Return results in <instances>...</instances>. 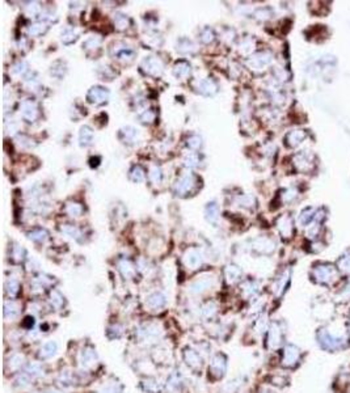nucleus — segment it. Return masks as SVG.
Instances as JSON below:
<instances>
[{
    "instance_id": "20e7f679",
    "label": "nucleus",
    "mask_w": 350,
    "mask_h": 393,
    "mask_svg": "<svg viewBox=\"0 0 350 393\" xmlns=\"http://www.w3.org/2000/svg\"><path fill=\"white\" fill-rule=\"evenodd\" d=\"M272 53H269V51H260V53H256V54L251 55V57L247 59V66L251 68L252 71L261 72L272 65Z\"/></svg>"
},
{
    "instance_id": "6e6552de",
    "label": "nucleus",
    "mask_w": 350,
    "mask_h": 393,
    "mask_svg": "<svg viewBox=\"0 0 350 393\" xmlns=\"http://www.w3.org/2000/svg\"><path fill=\"white\" fill-rule=\"evenodd\" d=\"M20 114L27 122H36L40 117V106L34 100L27 98L20 104Z\"/></svg>"
},
{
    "instance_id": "58836bf2",
    "label": "nucleus",
    "mask_w": 350,
    "mask_h": 393,
    "mask_svg": "<svg viewBox=\"0 0 350 393\" xmlns=\"http://www.w3.org/2000/svg\"><path fill=\"white\" fill-rule=\"evenodd\" d=\"M316 218V213L313 210L312 207H308L306 210H303L299 217V223L303 227H309V224L312 223Z\"/></svg>"
},
{
    "instance_id": "2eb2a0df",
    "label": "nucleus",
    "mask_w": 350,
    "mask_h": 393,
    "mask_svg": "<svg viewBox=\"0 0 350 393\" xmlns=\"http://www.w3.org/2000/svg\"><path fill=\"white\" fill-rule=\"evenodd\" d=\"M214 282L215 279L213 278L211 275H202V277H200V278L196 279V281L192 283L189 290H191L192 294L201 295L208 291V290H210V288L214 286Z\"/></svg>"
},
{
    "instance_id": "603ef678",
    "label": "nucleus",
    "mask_w": 350,
    "mask_h": 393,
    "mask_svg": "<svg viewBox=\"0 0 350 393\" xmlns=\"http://www.w3.org/2000/svg\"><path fill=\"white\" fill-rule=\"evenodd\" d=\"M217 304L214 302H208L202 307V316L205 319H213L217 315Z\"/></svg>"
},
{
    "instance_id": "4c0bfd02",
    "label": "nucleus",
    "mask_w": 350,
    "mask_h": 393,
    "mask_svg": "<svg viewBox=\"0 0 350 393\" xmlns=\"http://www.w3.org/2000/svg\"><path fill=\"white\" fill-rule=\"evenodd\" d=\"M130 180L135 183H140L146 180V170L142 165H134L130 169Z\"/></svg>"
},
{
    "instance_id": "a211bd4d",
    "label": "nucleus",
    "mask_w": 350,
    "mask_h": 393,
    "mask_svg": "<svg viewBox=\"0 0 350 393\" xmlns=\"http://www.w3.org/2000/svg\"><path fill=\"white\" fill-rule=\"evenodd\" d=\"M184 359H185L188 366L191 367L192 369H194V371H198V369L202 368V364H204V359L200 355V352L197 350L191 349V347H187V349L184 350Z\"/></svg>"
},
{
    "instance_id": "f3484780",
    "label": "nucleus",
    "mask_w": 350,
    "mask_h": 393,
    "mask_svg": "<svg viewBox=\"0 0 350 393\" xmlns=\"http://www.w3.org/2000/svg\"><path fill=\"white\" fill-rule=\"evenodd\" d=\"M252 249L260 254H272L275 251V243L269 238H257L252 241Z\"/></svg>"
},
{
    "instance_id": "aec40b11",
    "label": "nucleus",
    "mask_w": 350,
    "mask_h": 393,
    "mask_svg": "<svg viewBox=\"0 0 350 393\" xmlns=\"http://www.w3.org/2000/svg\"><path fill=\"white\" fill-rule=\"evenodd\" d=\"M277 227H278L279 234L282 235V238L290 239L294 232V222H292L290 215H282L277 222Z\"/></svg>"
},
{
    "instance_id": "2f4dec72",
    "label": "nucleus",
    "mask_w": 350,
    "mask_h": 393,
    "mask_svg": "<svg viewBox=\"0 0 350 393\" xmlns=\"http://www.w3.org/2000/svg\"><path fill=\"white\" fill-rule=\"evenodd\" d=\"M28 238L31 239L32 241H34V243H37V244H45L50 238V235L45 228L38 227L32 230L31 232H28Z\"/></svg>"
},
{
    "instance_id": "6e6d98bb",
    "label": "nucleus",
    "mask_w": 350,
    "mask_h": 393,
    "mask_svg": "<svg viewBox=\"0 0 350 393\" xmlns=\"http://www.w3.org/2000/svg\"><path fill=\"white\" fill-rule=\"evenodd\" d=\"M337 268L341 271L350 273V252H346V253L341 256L340 260L337 261Z\"/></svg>"
},
{
    "instance_id": "dca6fc26",
    "label": "nucleus",
    "mask_w": 350,
    "mask_h": 393,
    "mask_svg": "<svg viewBox=\"0 0 350 393\" xmlns=\"http://www.w3.org/2000/svg\"><path fill=\"white\" fill-rule=\"evenodd\" d=\"M196 89L198 93H201L202 96H214L217 95L218 92V84L214 79L211 78H205L200 79L196 82Z\"/></svg>"
},
{
    "instance_id": "6ab92c4d",
    "label": "nucleus",
    "mask_w": 350,
    "mask_h": 393,
    "mask_svg": "<svg viewBox=\"0 0 350 393\" xmlns=\"http://www.w3.org/2000/svg\"><path fill=\"white\" fill-rule=\"evenodd\" d=\"M97 363V354L93 347H84L80 352V364L83 368H93Z\"/></svg>"
},
{
    "instance_id": "9d476101",
    "label": "nucleus",
    "mask_w": 350,
    "mask_h": 393,
    "mask_svg": "<svg viewBox=\"0 0 350 393\" xmlns=\"http://www.w3.org/2000/svg\"><path fill=\"white\" fill-rule=\"evenodd\" d=\"M294 165L299 172H309L315 168V156L309 151H302L294 156Z\"/></svg>"
},
{
    "instance_id": "393cba45",
    "label": "nucleus",
    "mask_w": 350,
    "mask_h": 393,
    "mask_svg": "<svg viewBox=\"0 0 350 393\" xmlns=\"http://www.w3.org/2000/svg\"><path fill=\"white\" fill-rule=\"evenodd\" d=\"M219 215H221V211H219V206H218L217 202H209L205 207V219L209 222L210 224H217L218 221H219Z\"/></svg>"
},
{
    "instance_id": "b1692460",
    "label": "nucleus",
    "mask_w": 350,
    "mask_h": 393,
    "mask_svg": "<svg viewBox=\"0 0 350 393\" xmlns=\"http://www.w3.org/2000/svg\"><path fill=\"white\" fill-rule=\"evenodd\" d=\"M95 139V131L91 126L84 125L79 130V144L82 147H89Z\"/></svg>"
},
{
    "instance_id": "cd10ccee",
    "label": "nucleus",
    "mask_w": 350,
    "mask_h": 393,
    "mask_svg": "<svg viewBox=\"0 0 350 393\" xmlns=\"http://www.w3.org/2000/svg\"><path fill=\"white\" fill-rule=\"evenodd\" d=\"M242 275H243L242 269L234 264L228 265L227 268L225 269L226 281H227V283H230V285H234V283H236V282L240 281Z\"/></svg>"
},
{
    "instance_id": "72a5a7b5",
    "label": "nucleus",
    "mask_w": 350,
    "mask_h": 393,
    "mask_svg": "<svg viewBox=\"0 0 350 393\" xmlns=\"http://www.w3.org/2000/svg\"><path fill=\"white\" fill-rule=\"evenodd\" d=\"M79 38V34L78 32L75 31V28L74 27H66L65 29H62V33H61V41L62 44L65 45H71L74 44V42L78 41Z\"/></svg>"
},
{
    "instance_id": "e2e57ef3",
    "label": "nucleus",
    "mask_w": 350,
    "mask_h": 393,
    "mask_svg": "<svg viewBox=\"0 0 350 393\" xmlns=\"http://www.w3.org/2000/svg\"><path fill=\"white\" fill-rule=\"evenodd\" d=\"M296 195H298L296 189H294V187H289V189H286L282 193V201L287 204V202H291V201L295 200Z\"/></svg>"
},
{
    "instance_id": "5fc2aeb1",
    "label": "nucleus",
    "mask_w": 350,
    "mask_h": 393,
    "mask_svg": "<svg viewBox=\"0 0 350 393\" xmlns=\"http://www.w3.org/2000/svg\"><path fill=\"white\" fill-rule=\"evenodd\" d=\"M138 117H139L140 122L146 123V125H150V123H152L153 121H155V118H156V113L153 112V110H151V109H146V110L140 112Z\"/></svg>"
},
{
    "instance_id": "4be33fe9",
    "label": "nucleus",
    "mask_w": 350,
    "mask_h": 393,
    "mask_svg": "<svg viewBox=\"0 0 350 393\" xmlns=\"http://www.w3.org/2000/svg\"><path fill=\"white\" fill-rule=\"evenodd\" d=\"M118 270L125 279H133L136 274V268L129 258H119Z\"/></svg>"
},
{
    "instance_id": "4468645a",
    "label": "nucleus",
    "mask_w": 350,
    "mask_h": 393,
    "mask_svg": "<svg viewBox=\"0 0 350 393\" xmlns=\"http://www.w3.org/2000/svg\"><path fill=\"white\" fill-rule=\"evenodd\" d=\"M167 304V296L161 291L151 292L146 298V307L151 312H160Z\"/></svg>"
},
{
    "instance_id": "c85d7f7f",
    "label": "nucleus",
    "mask_w": 350,
    "mask_h": 393,
    "mask_svg": "<svg viewBox=\"0 0 350 393\" xmlns=\"http://www.w3.org/2000/svg\"><path fill=\"white\" fill-rule=\"evenodd\" d=\"M58 351V343L55 341H48L40 347V352L38 355L41 359H50L51 356H54Z\"/></svg>"
},
{
    "instance_id": "69168bd1",
    "label": "nucleus",
    "mask_w": 350,
    "mask_h": 393,
    "mask_svg": "<svg viewBox=\"0 0 350 393\" xmlns=\"http://www.w3.org/2000/svg\"><path fill=\"white\" fill-rule=\"evenodd\" d=\"M99 72H102L101 75H100V78H101V80H112V78H113V72L110 71V70H109L108 67H104V66H102V67H100L99 68Z\"/></svg>"
},
{
    "instance_id": "774afa93",
    "label": "nucleus",
    "mask_w": 350,
    "mask_h": 393,
    "mask_svg": "<svg viewBox=\"0 0 350 393\" xmlns=\"http://www.w3.org/2000/svg\"><path fill=\"white\" fill-rule=\"evenodd\" d=\"M268 8H264V10H259L257 12H256V16L259 17V19H261V20H266V19H269V15H266V12H268Z\"/></svg>"
},
{
    "instance_id": "680f3d73",
    "label": "nucleus",
    "mask_w": 350,
    "mask_h": 393,
    "mask_svg": "<svg viewBox=\"0 0 350 393\" xmlns=\"http://www.w3.org/2000/svg\"><path fill=\"white\" fill-rule=\"evenodd\" d=\"M11 363H12V369H19L24 363V356L20 355V354H15V355L11 356L10 362H7V364H11Z\"/></svg>"
},
{
    "instance_id": "9b49d317",
    "label": "nucleus",
    "mask_w": 350,
    "mask_h": 393,
    "mask_svg": "<svg viewBox=\"0 0 350 393\" xmlns=\"http://www.w3.org/2000/svg\"><path fill=\"white\" fill-rule=\"evenodd\" d=\"M227 371V358L223 354H217L211 359L209 372L214 379H222Z\"/></svg>"
},
{
    "instance_id": "c9c22d12",
    "label": "nucleus",
    "mask_w": 350,
    "mask_h": 393,
    "mask_svg": "<svg viewBox=\"0 0 350 393\" xmlns=\"http://www.w3.org/2000/svg\"><path fill=\"white\" fill-rule=\"evenodd\" d=\"M21 285L19 279H16L15 277H11V278L7 279L6 282V292L10 298H16L19 292H20Z\"/></svg>"
},
{
    "instance_id": "39448f33",
    "label": "nucleus",
    "mask_w": 350,
    "mask_h": 393,
    "mask_svg": "<svg viewBox=\"0 0 350 393\" xmlns=\"http://www.w3.org/2000/svg\"><path fill=\"white\" fill-rule=\"evenodd\" d=\"M285 338V328L281 321L273 322L268 328V347L272 350L278 349L283 343Z\"/></svg>"
},
{
    "instance_id": "e433bc0d",
    "label": "nucleus",
    "mask_w": 350,
    "mask_h": 393,
    "mask_svg": "<svg viewBox=\"0 0 350 393\" xmlns=\"http://www.w3.org/2000/svg\"><path fill=\"white\" fill-rule=\"evenodd\" d=\"M61 231L66 235V236L74 239V240H76V241L80 240L83 236L82 231L79 230L76 226H72V224H62Z\"/></svg>"
},
{
    "instance_id": "13d9d810",
    "label": "nucleus",
    "mask_w": 350,
    "mask_h": 393,
    "mask_svg": "<svg viewBox=\"0 0 350 393\" xmlns=\"http://www.w3.org/2000/svg\"><path fill=\"white\" fill-rule=\"evenodd\" d=\"M187 146L188 148L193 149V151H197V149H200L201 147H202V138H201L200 135H197V134L191 135L187 140Z\"/></svg>"
},
{
    "instance_id": "bb28decb",
    "label": "nucleus",
    "mask_w": 350,
    "mask_h": 393,
    "mask_svg": "<svg viewBox=\"0 0 350 393\" xmlns=\"http://www.w3.org/2000/svg\"><path fill=\"white\" fill-rule=\"evenodd\" d=\"M176 50L181 54H193V53H196L197 48L192 40H189L188 37H181L176 42Z\"/></svg>"
},
{
    "instance_id": "0e129e2a",
    "label": "nucleus",
    "mask_w": 350,
    "mask_h": 393,
    "mask_svg": "<svg viewBox=\"0 0 350 393\" xmlns=\"http://www.w3.org/2000/svg\"><path fill=\"white\" fill-rule=\"evenodd\" d=\"M121 390H122V386L118 383H110L104 386L100 393H121Z\"/></svg>"
},
{
    "instance_id": "49530a36",
    "label": "nucleus",
    "mask_w": 350,
    "mask_h": 393,
    "mask_svg": "<svg viewBox=\"0 0 350 393\" xmlns=\"http://www.w3.org/2000/svg\"><path fill=\"white\" fill-rule=\"evenodd\" d=\"M50 303L55 309H59L65 304V296L58 291V290H53L50 292Z\"/></svg>"
},
{
    "instance_id": "8fccbe9b",
    "label": "nucleus",
    "mask_w": 350,
    "mask_h": 393,
    "mask_svg": "<svg viewBox=\"0 0 350 393\" xmlns=\"http://www.w3.org/2000/svg\"><path fill=\"white\" fill-rule=\"evenodd\" d=\"M25 12L29 17H38L41 16L42 7L37 2H32V3H28V6L25 7Z\"/></svg>"
},
{
    "instance_id": "ddd939ff",
    "label": "nucleus",
    "mask_w": 350,
    "mask_h": 393,
    "mask_svg": "<svg viewBox=\"0 0 350 393\" xmlns=\"http://www.w3.org/2000/svg\"><path fill=\"white\" fill-rule=\"evenodd\" d=\"M110 54H112L114 59H118V61L122 62H130L133 61L134 57H135V51H134V49L127 46V45L118 42V44L113 45V48L110 49Z\"/></svg>"
},
{
    "instance_id": "bf43d9fd",
    "label": "nucleus",
    "mask_w": 350,
    "mask_h": 393,
    "mask_svg": "<svg viewBox=\"0 0 350 393\" xmlns=\"http://www.w3.org/2000/svg\"><path fill=\"white\" fill-rule=\"evenodd\" d=\"M50 72H51V75L54 76V78L62 79V78H63V76H65V74H66L65 63H61V66H59V67H57V63H54V65L51 66Z\"/></svg>"
},
{
    "instance_id": "f8f14e48",
    "label": "nucleus",
    "mask_w": 350,
    "mask_h": 393,
    "mask_svg": "<svg viewBox=\"0 0 350 393\" xmlns=\"http://www.w3.org/2000/svg\"><path fill=\"white\" fill-rule=\"evenodd\" d=\"M183 262L188 269L196 270L204 262V254L197 248H189L183 256Z\"/></svg>"
},
{
    "instance_id": "79ce46f5",
    "label": "nucleus",
    "mask_w": 350,
    "mask_h": 393,
    "mask_svg": "<svg viewBox=\"0 0 350 393\" xmlns=\"http://www.w3.org/2000/svg\"><path fill=\"white\" fill-rule=\"evenodd\" d=\"M12 72L19 78H27L28 74H29V66H28L27 62L19 61L12 66Z\"/></svg>"
},
{
    "instance_id": "0eeeda50",
    "label": "nucleus",
    "mask_w": 350,
    "mask_h": 393,
    "mask_svg": "<svg viewBox=\"0 0 350 393\" xmlns=\"http://www.w3.org/2000/svg\"><path fill=\"white\" fill-rule=\"evenodd\" d=\"M140 66H142L143 71L146 72L147 75L152 76V78H157L164 71L163 62H161L160 58L155 57V55H148V57L143 58Z\"/></svg>"
},
{
    "instance_id": "37998d69",
    "label": "nucleus",
    "mask_w": 350,
    "mask_h": 393,
    "mask_svg": "<svg viewBox=\"0 0 350 393\" xmlns=\"http://www.w3.org/2000/svg\"><path fill=\"white\" fill-rule=\"evenodd\" d=\"M25 373H27L29 377H40L44 375V367L40 364V363H29L27 367H25Z\"/></svg>"
},
{
    "instance_id": "423d86ee",
    "label": "nucleus",
    "mask_w": 350,
    "mask_h": 393,
    "mask_svg": "<svg viewBox=\"0 0 350 393\" xmlns=\"http://www.w3.org/2000/svg\"><path fill=\"white\" fill-rule=\"evenodd\" d=\"M196 186V177L192 173H185L176 180L173 185V191L176 195L185 197L191 193Z\"/></svg>"
},
{
    "instance_id": "7ed1b4c3",
    "label": "nucleus",
    "mask_w": 350,
    "mask_h": 393,
    "mask_svg": "<svg viewBox=\"0 0 350 393\" xmlns=\"http://www.w3.org/2000/svg\"><path fill=\"white\" fill-rule=\"evenodd\" d=\"M302 360V350L296 345L287 343L282 350L281 364L283 368H295Z\"/></svg>"
},
{
    "instance_id": "a19ab883",
    "label": "nucleus",
    "mask_w": 350,
    "mask_h": 393,
    "mask_svg": "<svg viewBox=\"0 0 350 393\" xmlns=\"http://www.w3.org/2000/svg\"><path fill=\"white\" fill-rule=\"evenodd\" d=\"M259 291L260 286L256 281H247L244 285H243V292H244L245 296H248V298L256 296V295L259 294Z\"/></svg>"
},
{
    "instance_id": "a878e982",
    "label": "nucleus",
    "mask_w": 350,
    "mask_h": 393,
    "mask_svg": "<svg viewBox=\"0 0 350 393\" xmlns=\"http://www.w3.org/2000/svg\"><path fill=\"white\" fill-rule=\"evenodd\" d=\"M119 139L127 144H133L138 139V130L133 126H123L122 129L119 130Z\"/></svg>"
},
{
    "instance_id": "f257e3e1",
    "label": "nucleus",
    "mask_w": 350,
    "mask_h": 393,
    "mask_svg": "<svg viewBox=\"0 0 350 393\" xmlns=\"http://www.w3.org/2000/svg\"><path fill=\"white\" fill-rule=\"evenodd\" d=\"M316 342L328 352H340L350 346L349 332L337 322H330L316 330Z\"/></svg>"
},
{
    "instance_id": "3c124183",
    "label": "nucleus",
    "mask_w": 350,
    "mask_h": 393,
    "mask_svg": "<svg viewBox=\"0 0 350 393\" xmlns=\"http://www.w3.org/2000/svg\"><path fill=\"white\" fill-rule=\"evenodd\" d=\"M238 205L243 207H247V209H252L255 207L256 205V198L253 195H249V194H243V195H239L238 200H236Z\"/></svg>"
},
{
    "instance_id": "f03ea898",
    "label": "nucleus",
    "mask_w": 350,
    "mask_h": 393,
    "mask_svg": "<svg viewBox=\"0 0 350 393\" xmlns=\"http://www.w3.org/2000/svg\"><path fill=\"white\" fill-rule=\"evenodd\" d=\"M311 275H312V279L316 282L317 285L332 286L338 279L340 270L334 265L320 262V264H316L313 266Z\"/></svg>"
},
{
    "instance_id": "f704fd0d",
    "label": "nucleus",
    "mask_w": 350,
    "mask_h": 393,
    "mask_svg": "<svg viewBox=\"0 0 350 393\" xmlns=\"http://www.w3.org/2000/svg\"><path fill=\"white\" fill-rule=\"evenodd\" d=\"M113 23H114V27L118 29V31H126L127 28L130 27L131 21H130V17L127 15L122 14V12H117L113 16Z\"/></svg>"
},
{
    "instance_id": "c03bdc74",
    "label": "nucleus",
    "mask_w": 350,
    "mask_h": 393,
    "mask_svg": "<svg viewBox=\"0 0 350 393\" xmlns=\"http://www.w3.org/2000/svg\"><path fill=\"white\" fill-rule=\"evenodd\" d=\"M25 257H27V252H25L24 248L20 247L19 244H15L12 247V251H11V258L17 264H21V262H24Z\"/></svg>"
},
{
    "instance_id": "1a4fd4ad",
    "label": "nucleus",
    "mask_w": 350,
    "mask_h": 393,
    "mask_svg": "<svg viewBox=\"0 0 350 393\" xmlns=\"http://www.w3.org/2000/svg\"><path fill=\"white\" fill-rule=\"evenodd\" d=\"M109 97H110V92H109L108 88L105 87H101V85H95L92 87L88 92H87V101L92 105H102L108 102Z\"/></svg>"
},
{
    "instance_id": "de8ad7c7",
    "label": "nucleus",
    "mask_w": 350,
    "mask_h": 393,
    "mask_svg": "<svg viewBox=\"0 0 350 393\" xmlns=\"http://www.w3.org/2000/svg\"><path fill=\"white\" fill-rule=\"evenodd\" d=\"M101 37L100 36H91L83 42V49L84 50H96L101 45Z\"/></svg>"
},
{
    "instance_id": "473e14b6",
    "label": "nucleus",
    "mask_w": 350,
    "mask_h": 393,
    "mask_svg": "<svg viewBox=\"0 0 350 393\" xmlns=\"http://www.w3.org/2000/svg\"><path fill=\"white\" fill-rule=\"evenodd\" d=\"M306 132L303 131V130H292L286 135L285 140L290 147H296L306 139Z\"/></svg>"
},
{
    "instance_id": "338daca9",
    "label": "nucleus",
    "mask_w": 350,
    "mask_h": 393,
    "mask_svg": "<svg viewBox=\"0 0 350 393\" xmlns=\"http://www.w3.org/2000/svg\"><path fill=\"white\" fill-rule=\"evenodd\" d=\"M19 140H20V142H19L20 143V146L23 144V147H28V148H31V147L34 146V143H32L33 140L29 139V138H27V136H24V135H21L20 138H19Z\"/></svg>"
},
{
    "instance_id": "7c9ffc66",
    "label": "nucleus",
    "mask_w": 350,
    "mask_h": 393,
    "mask_svg": "<svg viewBox=\"0 0 350 393\" xmlns=\"http://www.w3.org/2000/svg\"><path fill=\"white\" fill-rule=\"evenodd\" d=\"M20 315V305L14 300H7L4 304V317L7 321H14Z\"/></svg>"
},
{
    "instance_id": "052dcab7",
    "label": "nucleus",
    "mask_w": 350,
    "mask_h": 393,
    "mask_svg": "<svg viewBox=\"0 0 350 393\" xmlns=\"http://www.w3.org/2000/svg\"><path fill=\"white\" fill-rule=\"evenodd\" d=\"M253 48H255V42L252 41L251 38H245V40H243V41L240 42V51L244 53V54L252 53Z\"/></svg>"
},
{
    "instance_id": "412c9836",
    "label": "nucleus",
    "mask_w": 350,
    "mask_h": 393,
    "mask_svg": "<svg viewBox=\"0 0 350 393\" xmlns=\"http://www.w3.org/2000/svg\"><path fill=\"white\" fill-rule=\"evenodd\" d=\"M290 275H291L290 270H285L282 274L279 275L278 278L275 279L274 286H273V291H274L275 296H278L279 298V296H282V295L285 294V291L287 290V287H289Z\"/></svg>"
},
{
    "instance_id": "c756f323",
    "label": "nucleus",
    "mask_w": 350,
    "mask_h": 393,
    "mask_svg": "<svg viewBox=\"0 0 350 393\" xmlns=\"http://www.w3.org/2000/svg\"><path fill=\"white\" fill-rule=\"evenodd\" d=\"M49 31V24L46 21H36L28 27L27 33L29 37H40Z\"/></svg>"
},
{
    "instance_id": "ea45409f",
    "label": "nucleus",
    "mask_w": 350,
    "mask_h": 393,
    "mask_svg": "<svg viewBox=\"0 0 350 393\" xmlns=\"http://www.w3.org/2000/svg\"><path fill=\"white\" fill-rule=\"evenodd\" d=\"M66 213L68 217L71 218H80L84 213V207L82 206V204L79 202H68L66 205Z\"/></svg>"
},
{
    "instance_id": "4d7b16f0",
    "label": "nucleus",
    "mask_w": 350,
    "mask_h": 393,
    "mask_svg": "<svg viewBox=\"0 0 350 393\" xmlns=\"http://www.w3.org/2000/svg\"><path fill=\"white\" fill-rule=\"evenodd\" d=\"M150 180L155 185H159L163 181V170L157 165H153L150 170Z\"/></svg>"
},
{
    "instance_id": "09e8293b",
    "label": "nucleus",
    "mask_w": 350,
    "mask_h": 393,
    "mask_svg": "<svg viewBox=\"0 0 350 393\" xmlns=\"http://www.w3.org/2000/svg\"><path fill=\"white\" fill-rule=\"evenodd\" d=\"M215 37H217V36H215V32L213 31L210 27L204 28V29L201 31L200 38H201V41L204 42L205 45H209V44H211V42H214Z\"/></svg>"
},
{
    "instance_id": "5701e85b",
    "label": "nucleus",
    "mask_w": 350,
    "mask_h": 393,
    "mask_svg": "<svg viewBox=\"0 0 350 393\" xmlns=\"http://www.w3.org/2000/svg\"><path fill=\"white\" fill-rule=\"evenodd\" d=\"M192 74V66L188 61H179L173 66V75L174 78L179 80H185L191 76Z\"/></svg>"
},
{
    "instance_id": "a18cd8bd",
    "label": "nucleus",
    "mask_w": 350,
    "mask_h": 393,
    "mask_svg": "<svg viewBox=\"0 0 350 393\" xmlns=\"http://www.w3.org/2000/svg\"><path fill=\"white\" fill-rule=\"evenodd\" d=\"M143 389L148 393H160L163 390V385L155 379H148L142 383Z\"/></svg>"
},
{
    "instance_id": "864d4df0",
    "label": "nucleus",
    "mask_w": 350,
    "mask_h": 393,
    "mask_svg": "<svg viewBox=\"0 0 350 393\" xmlns=\"http://www.w3.org/2000/svg\"><path fill=\"white\" fill-rule=\"evenodd\" d=\"M184 165L189 168V169H193V168H197L200 165V156L197 153H188L185 157H184Z\"/></svg>"
}]
</instances>
